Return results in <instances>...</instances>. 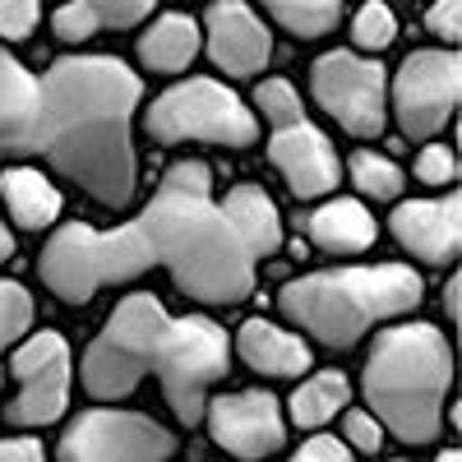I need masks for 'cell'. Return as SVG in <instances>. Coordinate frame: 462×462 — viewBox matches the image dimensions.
Listing matches in <instances>:
<instances>
[{
  "label": "cell",
  "instance_id": "obj_14",
  "mask_svg": "<svg viewBox=\"0 0 462 462\" xmlns=\"http://www.w3.org/2000/svg\"><path fill=\"white\" fill-rule=\"evenodd\" d=\"M393 236L435 268L457 259L462 245V195L448 189L444 199H407L393 208Z\"/></svg>",
  "mask_w": 462,
  "mask_h": 462
},
{
  "label": "cell",
  "instance_id": "obj_19",
  "mask_svg": "<svg viewBox=\"0 0 462 462\" xmlns=\"http://www.w3.org/2000/svg\"><path fill=\"white\" fill-rule=\"evenodd\" d=\"M199 51V23L189 14H162L143 37H139V60L158 74H176L195 60Z\"/></svg>",
  "mask_w": 462,
  "mask_h": 462
},
{
  "label": "cell",
  "instance_id": "obj_28",
  "mask_svg": "<svg viewBox=\"0 0 462 462\" xmlns=\"http://www.w3.org/2000/svg\"><path fill=\"white\" fill-rule=\"evenodd\" d=\"M342 435L352 439V448H361V453H379V444H383V426L370 411H346Z\"/></svg>",
  "mask_w": 462,
  "mask_h": 462
},
{
  "label": "cell",
  "instance_id": "obj_1",
  "mask_svg": "<svg viewBox=\"0 0 462 462\" xmlns=\"http://www.w3.org/2000/svg\"><path fill=\"white\" fill-rule=\"evenodd\" d=\"M278 241L282 217L259 185H236L226 199H213L208 162L185 158L167 167L134 222L116 231L65 222L42 245L37 273L65 305H88L102 287L143 273H167L180 296L199 305H241Z\"/></svg>",
  "mask_w": 462,
  "mask_h": 462
},
{
  "label": "cell",
  "instance_id": "obj_26",
  "mask_svg": "<svg viewBox=\"0 0 462 462\" xmlns=\"http://www.w3.org/2000/svg\"><path fill=\"white\" fill-rule=\"evenodd\" d=\"M37 14H42L37 0H0V37L5 42H23L37 28Z\"/></svg>",
  "mask_w": 462,
  "mask_h": 462
},
{
  "label": "cell",
  "instance_id": "obj_27",
  "mask_svg": "<svg viewBox=\"0 0 462 462\" xmlns=\"http://www.w3.org/2000/svg\"><path fill=\"white\" fill-rule=\"evenodd\" d=\"M426 28L439 37V42H457L462 37V0H435V5L426 10Z\"/></svg>",
  "mask_w": 462,
  "mask_h": 462
},
{
  "label": "cell",
  "instance_id": "obj_29",
  "mask_svg": "<svg viewBox=\"0 0 462 462\" xmlns=\"http://www.w3.org/2000/svg\"><path fill=\"white\" fill-rule=\"evenodd\" d=\"M300 457L305 462H346L352 457V448H346L342 439H333V435H310L300 444Z\"/></svg>",
  "mask_w": 462,
  "mask_h": 462
},
{
  "label": "cell",
  "instance_id": "obj_18",
  "mask_svg": "<svg viewBox=\"0 0 462 462\" xmlns=\"http://www.w3.org/2000/svg\"><path fill=\"white\" fill-rule=\"evenodd\" d=\"M0 195H5V204H10V213L23 231H42L60 213V189L32 167H10L0 176Z\"/></svg>",
  "mask_w": 462,
  "mask_h": 462
},
{
  "label": "cell",
  "instance_id": "obj_17",
  "mask_svg": "<svg viewBox=\"0 0 462 462\" xmlns=\"http://www.w3.org/2000/svg\"><path fill=\"white\" fill-rule=\"evenodd\" d=\"M158 0H69L56 10V37L60 42H88L93 32L134 28Z\"/></svg>",
  "mask_w": 462,
  "mask_h": 462
},
{
  "label": "cell",
  "instance_id": "obj_5",
  "mask_svg": "<svg viewBox=\"0 0 462 462\" xmlns=\"http://www.w3.org/2000/svg\"><path fill=\"white\" fill-rule=\"evenodd\" d=\"M278 305L291 324H300L324 346H352L370 324L407 315L420 305V273L407 263L374 268H328V273L296 278L278 291Z\"/></svg>",
  "mask_w": 462,
  "mask_h": 462
},
{
  "label": "cell",
  "instance_id": "obj_13",
  "mask_svg": "<svg viewBox=\"0 0 462 462\" xmlns=\"http://www.w3.org/2000/svg\"><path fill=\"white\" fill-rule=\"evenodd\" d=\"M208 56L231 79H250L273 56V37L259 23V14L241 0H217L208 10Z\"/></svg>",
  "mask_w": 462,
  "mask_h": 462
},
{
  "label": "cell",
  "instance_id": "obj_2",
  "mask_svg": "<svg viewBox=\"0 0 462 462\" xmlns=\"http://www.w3.org/2000/svg\"><path fill=\"white\" fill-rule=\"evenodd\" d=\"M139 74L121 56H65L28 74L0 47V158H42L106 208H125L139 180Z\"/></svg>",
  "mask_w": 462,
  "mask_h": 462
},
{
  "label": "cell",
  "instance_id": "obj_20",
  "mask_svg": "<svg viewBox=\"0 0 462 462\" xmlns=\"http://www.w3.org/2000/svg\"><path fill=\"white\" fill-rule=\"evenodd\" d=\"M346 398H352V383H346L337 370H315V379H305L291 393V420L300 430H319L324 420H333Z\"/></svg>",
  "mask_w": 462,
  "mask_h": 462
},
{
  "label": "cell",
  "instance_id": "obj_22",
  "mask_svg": "<svg viewBox=\"0 0 462 462\" xmlns=\"http://www.w3.org/2000/svg\"><path fill=\"white\" fill-rule=\"evenodd\" d=\"M402 180L407 176L389 158H379V152H352V185L361 189V195H370V199H398Z\"/></svg>",
  "mask_w": 462,
  "mask_h": 462
},
{
  "label": "cell",
  "instance_id": "obj_16",
  "mask_svg": "<svg viewBox=\"0 0 462 462\" xmlns=\"http://www.w3.org/2000/svg\"><path fill=\"white\" fill-rule=\"evenodd\" d=\"M305 236L328 254H361L374 245V217L356 199H328L305 217Z\"/></svg>",
  "mask_w": 462,
  "mask_h": 462
},
{
  "label": "cell",
  "instance_id": "obj_21",
  "mask_svg": "<svg viewBox=\"0 0 462 462\" xmlns=\"http://www.w3.org/2000/svg\"><path fill=\"white\" fill-rule=\"evenodd\" d=\"M291 37H324L337 28L346 0H259Z\"/></svg>",
  "mask_w": 462,
  "mask_h": 462
},
{
  "label": "cell",
  "instance_id": "obj_3",
  "mask_svg": "<svg viewBox=\"0 0 462 462\" xmlns=\"http://www.w3.org/2000/svg\"><path fill=\"white\" fill-rule=\"evenodd\" d=\"M231 370V342L213 319L167 315V305L148 291L116 300L111 319L84 352L88 398H130L143 379L158 383L162 402L180 426H199L208 389Z\"/></svg>",
  "mask_w": 462,
  "mask_h": 462
},
{
  "label": "cell",
  "instance_id": "obj_7",
  "mask_svg": "<svg viewBox=\"0 0 462 462\" xmlns=\"http://www.w3.org/2000/svg\"><path fill=\"white\" fill-rule=\"evenodd\" d=\"M310 88H315V102L346 134L374 139L383 130V93H389V79H383L379 60H365L356 51H328L315 60Z\"/></svg>",
  "mask_w": 462,
  "mask_h": 462
},
{
  "label": "cell",
  "instance_id": "obj_23",
  "mask_svg": "<svg viewBox=\"0 0 462 462\" xmlns=\"http://www.w3.org/2000/svg\"><path fill=\"white\" fill-rule=\"evenodd\" d=\"M28 324H32V296H28L19 282L0 278V352H5V346H14Z\"/></svg>",
  "mask_w": 462,
  "mask_h": 462
},
{
  "label": "cell",
  "instance_id": "obj_30",
  "mask_svg": "<svg viewBox=\"0 0 462 462\" xmlns=\"http://www.w3.org/2000/svg\"><path fill=\"white\" fill-rule=\"evenodd\" d=\"M0 462H42V444L19 435V439H0Z\"/></svg>",
  "mask_w": 462,
  "mask_h": 462
},
{
  "label": "cell",
  "instance_id": "obj_8",
  "mask_svg": "<svg viewBox=\"0 0 462 462\" xmlns=\"http://www.w3.org/2000/svg\"><path fill=\"white\" fill-rule=\"evenodd\" d=\"M176 439L143 411L93 407L60 439V457L69 462H158L171 457Z\"/></svg>",
  "mask_w": 462,
  "mask_h": 462
},
{
  "label": "cell",
  "instance_id": "obj_6",
  "mask_svg": "<svg viewBox=\"0 0 462 462\" xmlns=\"http://www.w3.org/2000/svg\"><path fill=\"white\" fill-rule=\"evenodd\" d=\"M143 125L162 143L204 139L222 148H254L259 139V116L217 79H185L171 93H162L148 106Z\"/></svg>",
  "mask_w": 462,
  "mask_h": 462
},
{
  "label": "cell",
  "instance_id": "obj_25",
  "mask_svg": "<svg viewBox=\"0 0 462 462\" xmlns=\"http://www.w3.org/2000/svg\"><path fill=\"white\" fill-rule=\"evenodd\" d=\"M416 180L426 185H453L457 180V158L448 143H426L416 152Z\"/></svg>",
  "mask_w": 462,
  "mask_h": 462
},
{
  "label": "cell",
  "instance_id": "obj_12",
  "mask_svg": "<svg viewBox=\"0 0 462 462\" xmlns=\"http://www.w3.org/2000/svg\"><path fill=\"white\" fill-rule=\"evenodd\" d=\"M208 435L217 448L236 453V457H268L282 448V411L278 398L263 389H245V393H226L213 398L208 407Z\"/></svg>",
  "mask_w": 462,
  "mask_h": 462
},
{
  "label": "cell",
  "instance_id": "obj_24",
  "mask_svg": "<svg viewBox=\"0 0 462 462\" xmlns=\"http://www.w3.org/2000/svg\"><path fill=\"white\" fill-rule=\"evenodd\" d=\"M352 37H356L365 51L389 47L393 37H398V19H393V10L383 5V0H370V5H361V14H356V23H352Z\"/></svg>",
  "mask_w": 462,
  "mask_h": 462
},
{
  "label": "cell",
  "instance_id": "obj_10",
  "mask_svg": "<svg viewBox=\"0 0 462 462\" xmlns=\"http://www.w3.org/2000/svg\"><path fill=\"white\" fill-rule=\"evenodd\" d=\"M14 383L19 393L5 407L14 430L51 426L69 402V342L60 333H32L14 352Z\"/></svg>",
  "mask_w": 462,
  "mask_h": 462
},
{
  "label": "cell",
  "instance_id": "obj_9",
  "mask_svg": "<svg viewBox=\"0 0 462 462\" xmlns=\"http://www.w3.org/2000/svg\"><path fill=\"white\" fill-rule=\"evenodd\" d=\"M462 60L457 51H411L393 79V111L407 139H435L457 106Z\"/></svg>",
  "mask_w": 462,
  "mask_h": 462
},
{
  "label": "cell",
  "instance_id": "obj_31",
  "mask_svg": "<svg viewBox=\"0 0 462 462\" xmlns=\"http://www.w3.org/2000/svg\"><path fill=\"white\" fill-rule=\"evenodd\" d=\"M10 254H14V236H10V226L0 222V263H5Z\"/></svg>",
  "mask_w": 462,
  "mask_h": 462
},
{
  "label": "cell",
  "instance_id": "obj_11",
  "mask_svg": "<svg viewBox=\"0 0 462 462\" xmlns=\"http://www.w3.org/2000/svg\"><path fill=\"white\" fill-rule=\"evenodd\" d=\"M268 162L287 176V189L296 199H319L333 195V185L342 180L337 152L324 139V130H315L305 121V106L273 121V139H268Z\"/></svg>",
  "mask_w": 462,
  "mask_h": 462
},
{
  "label": "cell",
  "instance_id": "obj_15",
  "mask_svg": "<svg viewBox=\"0 0 462 462\" xmlns=\"http://www.w3.org/2000/svg\"><path fill=\"white\" fill-rule=\"evenodd\" d=\"M241 361L268 379H291V374H305L310 370V346H305L296 333L268 324V319H250L241 324Z\"/></svg>",
  "mask_w": 462,
  "mask_h": 462
},
{
  "label": "cell",
  "instance_id": "obj_4",
  "mask_svg": "<svg viewBox=\"0 0 462 462\" xmlns=\"http://www.w3.org/2000/svg\"><path fill=\"white\" fill-rule=\"evenodd\" d=\"M448 383H453V356L435 324H398L379 333L365 361L370 411L402 444H435L444 426Z\"/></svg>",
  "mask_w": 462,
  "mask_h": 462
}]
</instances>
